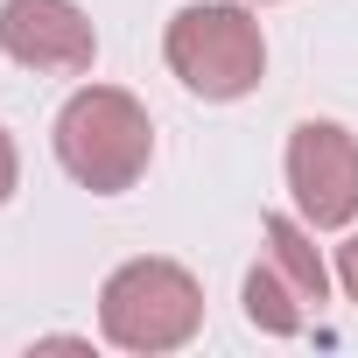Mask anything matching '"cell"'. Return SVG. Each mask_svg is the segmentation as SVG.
Instances as JSON below:
<instances>
[{"instance_id":"obj_2","label":"cell","mask_w":358,"mask_h":358,"mask_svg":"<svg viewBox=\"0 0 358 358\" xmlns=\"http://www.w3.org/2000/svg\"><path fill=\"white\" fill-rule=\"evenodd\" d=\"M197 330H204V288L190 267L141 253L106 274V288H99V337L106 344L155 358V351H183Z\"/></svg>"},{"instance_id":"obj_5","label":"cell","mask_w":358,"mask_h":358,"mask_svg":"<svg viewBox=\"0 0 358 358\" xmlns=\"http://www.w3.org/2000/svg\"><path fill=\"white\" fill-rule=\"evenodd\" d=\"M288 190H295V211L302 225L316 232H344L358 218V134L337 127V120H302L288 134Z\"/></svg>"},{"instance_id":"obj_9","label":"cell","mask_w":358,"mask_h":358,"mask_svg":"<svg viewBox=\"0 0 358 358\" xmlns=\"http://www.w3.org/2000/svg\"><path fill=\"white\" fill-rule=\"evenodd\" d=\"M260 8H267V0H260Z\"/></svg>"},{"instance_id":"obj_8","label":"cell","mask_w":358,"mask_h":358,"mask_svg":"<svg viewBox=\"0 0 358 358\" xmlns=\"http://www.w3.org/2000/svg\"><path fill=\"white\" fill-rule=\"evenodd\" d=\"M337 281H344V295L358 302V239H344V246H337Z\"/></svg>"},{"instance_id":"obj_4","label":"cell","mask_w":358,"mask_h":358,"mask_svg":"<svg viewBox=\"0 0 358 358\" xmlns=\"http://www.w3.org/2000/svg\"><path fill=\"white\" fill-rule=\"evenodd\" d=\"M260 260H253V274H246V288H239V302H246V323L253 330H267V337H295L316 309H323V295H330V267H323V253L309 246V232L295 225V218H260Z\"/></svg>"},{"instance_id":"obj_6","label":"cell","mask_w":358,"mask_h":358,"mask_svg":"<svg viewBox=\"0 0 358 358\" xmlns=\"http://www.w3.org/2000/svg\"><path fill=\"white\" fill-rule=\"evenodd\" d=\"M0 50L29 71H92L99 57V36H92V15L78 0H0Z\"/></svg>"},{"instance_id":"obj_3","label":"cell","mask_w":358,"mask_h":358,"mask_svg":"<svg viewBox=\"0 0 358 358\" xmlns=\"http://www.w3.org/2000/svg\"><path fill=\"white\" fill-rule=\"evenodd\" d=\"M162 57L183 78V92H197L211 106H232L267 78V36L239 0H190V8H176Z\"/></svg>"},{"instance_id":"obj_7","label":"cell","mask_w":358,"mask_h":358,"mask_svg":"<svg viewBox=\"0 0 358 358\" xmlns=\"http://www.w3.org/2000/svg\"><path fill=\"white\" fill-rule=\"evenodd\" d=\"M15 183H22V155H15V134L0 127V204L15 197Z\"/></svg>"},{"instance_id":"obj_1","label":"cell","mask_w":358,"mask_h":358,"mask_svg":"<svg viewBox=\"0 0 358 358\" xmlns=\"http://www.w3.org/2000/svg\"><path fill=\"white\" fill-rule=\"evenodd\" d=\"M57 162L92 197L134 190L148 176V162H155L148 106L134 92H120V85H78L64 99V113H57Z\"/></svg>"}]
</instances>
